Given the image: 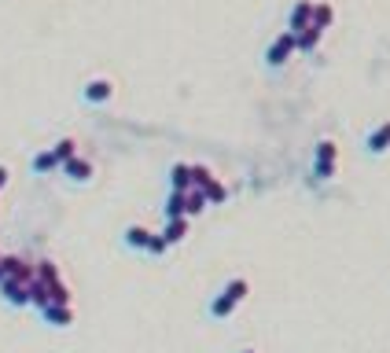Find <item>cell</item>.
<instances>
[{
  "label": "cell",
  "mask_w": 390,
  "mask_h": 353,
  "mask_svg": "<svg viewBox=\"0 0 390 353\" xmlns=\"http://www.w3.org/2000/svg\"><path fill=\"white\" fill-rule=\"evenodd\" d=\"M309 22H313V0H298V4L291 8L288 30H291V33H298V30H306Z\"/></svg>",
  "instance_id": "8992f818"
},
{
  "label": "cell",
  "mask_w": 390,
  "mask_h": 353,
  "mask_svg": "<svg viewBox=\"0 0 390 353\" xmlns=\"http://www.w3.org/2000/svg\"><path fill=\"white\" fill-rule=\"evenodd\" d=\"M59 166H63V162L56 159V151H52V148H48V151H37L33 162H30V169H33L37 177H45V173H52V169H59Z\"/></svg>",
  "instance_id": "7c38bea8"
},
{
  "label": "cell",
  "mask_w": 390,
  "mask_h": 353,
  "mask_svg": "<svg viewBox=\"0 0 390 353\" xmlns=\"http://www.w3.org/2000/svg\"><path fill=\"white\" fill-rule=\"evenodd\" d=\"M240 353H254V350H240Z\"/></svg>",
  "instance_id": "cb8c5ba5"
},
{
  "label": "cell",
  "mask_w": 390,
  "mask_h": 353,
  "mask_svg": "<svg viewBox=\"0 0 390 353\" xmlns=\"http://www.w3.org/2000/svg\"><path fill=\"white\" fill-rule=\"evenodd\" d=\"M159 235H162V240L170 243V246H173V243H180V240L188 235V217H173V221H166V228H162Z\"/></svg>",
  "instance_id": "4fadbf2b"
},
{
  "label": "cell",
  "mask_w": 390,
  "mask_h": 353,
  "mask_svg": "<svg viewBox=\"0 0 390 353\" xmlns=\"http://www.w3.org/2000/svg\"><path fill=\"white\" fill-rule=\"evenodd\" d=\"M63 173H67V177L74 180V185H85V180L93 177V162L81 159V155H74V159L63 162Z\"/></svg>",
  "instance_id": "52a82bcc"
},
{
  "label": "cell",
  "mask_w": 390,
  "mask_h": 353,
  "mask_svg": "<svg viewBox=\"0 0 390 353\" xmlns=\"http://www.w3.org/2000/svg\"><path fill=\"white\" fill-rule=\"evenodd\" d=\"M166 221H173V217H185V191H170L166 195Z\"/></svg>",
  "instance_id": "e0dca14e"
},
{
  "label": "cell",
  "mask_w": 390,
  "mask_h": 353,
  "mask_svg": "<svg viewBox=\"0 0 390 353\" xmlns=\"http://www.w3.org/2000/svg\"><path fill=\"white\" fill-rule=\"evenodd\" d=\"M206 206H210V203H206V195H203L199 188H188V191H185V217H195V214H203Z\"/></svg>",
  "instance_id": "5bb4252c"
},
{
  "label": "cell",
  "mask_w": 390,
  "mask_h": 353,
  "mask_svg": "<svg viewBox=\"0 0 390 353\" xmlns=\"http://www.w3.org/2000/svg\"><path fill=\"white\" fill-rule=\"evenodd\" d=\"M111 96H114V81H111V77H93V81H85V88H81V100L93 103V107L107 103Z\"/></svg>",
  "instance_id": "3957f363"
},
{
  "label": "cell",
  "mask_w": 390,
  "mask_h": 353,
  "mask_svg": "<svg viewBox=\"0 0 390 353\" xmlns=\"http://www.w3.org/2000/svg\"><path fill=\"white\" fill-rule=\"evenodd\" d=\"M8 185V166H0V188Z\"/></svg>",
  "instance_id": "603a6c76"
},
{
  "label": "cell",
  "mask_w": 390,
  "mask_h": 353,
  "mask_svg": "<svg viewBox=\"0 0 390 353\" xmlns=\"http://www.w3.org/2000/svg\"><path fill=\"white\" fill-rule=\"evenodd\" d=\"M0 295H4L8 306H26V302H30V291H26V283L11 280V276L0 280Z\"/></svg>",
  "instance_id": "5b68a950"
},
{
  "label": "cell",
  "mask_w": 390,
  "mask_h": 353,
  "mask_svg": "<svg viewBox=\"0 0 390 353\" xmlns=\"http://www.w3.org/2000/svg\"><path fill=\"white\" fill-rule=\"evenodd\" d=\"M332 22H335V8L328 4V0H313V26H320V30H328Z\"/></svg>",
  "instance_id": "2e32d148"
},
{
  "label": "cell",
  "mask_w": 390,
  "mask_h": 353,
  "mask_svg": "<svg viewBox=\"0 0 390 353\" xmlns=\"http://www.w3.org/2000/svg\"><path fill=\"white\" fill-rule=\"evenodd\" d=\"M214 180V173H210V166H192V188H206Z\"/></svg>",
  "instance_id": "44dd1931"
},
{
  "label": "cell",
  "mask_w": 390,
  "mask_h": 353,
  "mask_svg": "<svg viewBox=\"0 0 390 353\" xmlns=\"http://www.w3.org/2000/svg\"><path fill=\"white\" fill-rule=\"evenodd\" d=\"M320 37H324V30L309 22L306 30H298V33H295V48H298V52H313V48L320 45Z\"/></svg>",
  "instance_id": "ba28073f"
},
{
  "label": "cell",
  "mask_w": 390,
  "mask_h": 353,
  "mask_svg": "<svg viewBox=\"0 0 390 353\" xmlns=\"http://www.w3.org/2000/svg\"><path fill=\"white\" fill-rule=\"evenodd\" d=\"M0 280H4V269H0Z\"/></svg>",
  "instance_id": "d4e9b609"
},
{
  "label": "cell",
  "mask_w": 390,
  "mask_h": 353,
  "mask_svg": "<svg viewBox=\"0 0 390 353\" xmlns=\"http://www.w3.org/2000/svg\"><path fill=\"white\" fill-rule=\"evenodd\" d=\"M188 188H192V166L173 162L170 166V191H188Z\"/></svg>",
  "instance_id": "9c48e42d"
},
{
  "label": "cell",
  "mask_w": 390,
  "mask_h": 353,
  "mask_svg": "<svg viewBox=\"0 0 390 353\" xmlns=\"http://www.w3.org/2000/svg\"><path fill=\"white\" fill-rule=\"evenodd\" d=\"M365 143H368V151H372V155H383V151L390 148V122L375 125L372 133H368V140H365Z\"/></svg>",
  "instance_id": "8fae6325"
},
{
  "label": "cell",
  "mask_w": 390,
  "mask_h": 353,
  "mask_svg": "<svg viewBox=\"0 0 390 353\" xmlns=\"http://www.w3.org/2000/svg\"><path fill=\"white\" fill-rule=\"evenodd\" d=\"M41 317H45V324H52V328H70V324H74V309L70 306H59V302H48L41 309Z\"/></svg>",
  "instance_id": "277c9868"
},
{
  "label": "cell",
  "mask_w": 390,
  "mask_h": 353,
  "mask_svg": "<svg viewBox=\"0 0 390 353\" xmlns=\"http://www.w3.org/2000/svg\"><path fill=\"white\" fill-rule=\"evenodd\" d=\"M26 291H30V302H33L37 309H45V306L52 302V295H48V287H45L41 280H33L30 287H26Z\"/></svg>",
  "instance_id": "ac0fdd59"
},
{
  "label": "cell",
  "mask_w": 390,
  "mask_h": 353,
  "mask_svg": "<svg viewBox=\"0 0 390 353\" xmlns=\"http://www.w3.org/2000/svg\"><path fill=\"white\" fill-rule=\"evenodd\" d=\"M291 52H298V48H295V33H291V30L276 33V37H272V45L265 48V67H269V70H280L283 63L291 59Z\"/></svg>",
  "instance_id": "6da1fadb"
},
{
  "label": "cell",
  "mask_w": 390,
  "mask_h": 353,
  "mask_svg": "<svg viewBox=\"0 0 390 353\" xmlns=\"http://www.w3.org/2000/svg\"><path fill=\"white\" fill-rule=\"evenodd\" d=\"M166 246H170V243H166L162 235H155V232H151V240H148V254H166Z\"/></svg>",
  "instance_id": "7402d4cb"
},
{
  "label": "cell",
  "mask_w": 390,
  "mask_h": 353,
  "mask_svg": "<svg viewBox=\"0 0 390 353\" xmlns=\"http://www.w3.org/2000/svg\"><path fill=\"white\" fill-rule=\"evenodd\" d=\"M52 151H56V159H59V162H67V159H74V155H77V140H74V136H63Z\"/></svg>",
  "instance_id": "d6986e66"
},
{
  "label": "cell",
  "mask_w": 390,
  "mask_h": 353,
  "mask_svg": "<svg viewBox=\"0 0 390 353\" xmlns=\"http://www.w3.org/2000/svg\"><path fill=\"white\" fill-rule=\"evenodd\" d=\"M203 195H206V203H225L228 199V188L221 185V180H210V185L203 188Z\"/></svg>",
  "instance_id": "ffe728a7"
},
{
  "label": "cell",
  "mask_w": 390,
  "mask_h": 353,
  "mask_svg": "<svg viewBox=\"0 0 390 353\" xmlns=\"http://www.w3.org/2000/svg\"><path fill=\"white\" fill-rule=\"evenodd\" d=\"M33 280H41L45 287H52V283H59V269H56V261H37L33 265Z\"/></svg>",
  "instance_id": "9a60e30c"
},
{
  "label": "cell",
  "mask_w": 390,
  "mask_h": 353,
  "mask_svg": "<svg viewBox=\"0 0 390 353\" xmlns=\"http://www.w3.org/2000/svg\"><path fill=\"white\" fill-rule=\"evenodd\" d=\"M122 240H125V246H129V251H148V240H151V232H148L144 225H129V228L122 232Z\"/></svg>",
  "instance_id": "30bf717a"
},
{
  "label": "cell",
  "mask_w": 390,
  "mask_h": 353,
  "mask_svg": "<svg viewBox=\"0 0 390 353\" xmlns=\"http://www.w3.org/2000/svg\"><path fill=\"white\" fill-rule=\"evenodd\" d=\"M335 159H339L335 140H320L317 151H313V173H317V180H332L335 177Z\"/></svg>",
  "instance_id": "7a4b0ae2"
}]
</instances>
